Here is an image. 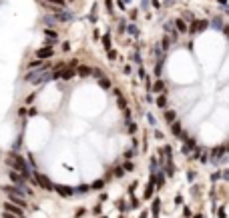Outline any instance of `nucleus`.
Wrapping results in <instances>:
<instances>
[{"instance_id":"obj_1","label":"nucleus","mask_w":229,"mask_h":218,"mask_svg":"<svg viewBox=\"0 0 229 218\" xmlns=\"http://www.w3.org/2000/svg\"><path fill=\"white\" fill-rule=\"evenodd\" d=\"M6 164L12 168V170H16V172H20V176L24 180H30L32 178V172H30V168H28V164H26V160L22 158L20 154H10L6 158Z\"/></svg>"},{"instance_id":"obj_2","label":"nucleus","mask_w":229,"mask_h":218,"mask_svg":"<svg viewBox=\"0 0 229 218\" xmlns=\"http://www.w3.org/2000/svg\"><path fill=\"white\" fill-rule=\"evenodd\" d=\"M32 178H34V182H36V184L40 186V188H44L46 192H52V190H54V184L46 178V174H40V172L34 170V172H32Z\"/></svg>"},{"instance_id":"obj_3","label":"nucleus","mask_w":229,"mask_h":218,"mask_svg":"<svg viewBox=\"0 0 229 218\" xmlns=\"http://www.w3.org/2000/svg\"><path fill=\"white\" fill-rule=\"evenodd\" d=\"M8 178H10V182H12L14 186H20V188H26V182H24V178L20 176V172H16V170H10V172H8Z\"/></svg>"},{"instance_id":"obj_4","label":"nucleus","mask_w":229,"mask_h":218,"mask_svg":"<svg viewBox=\"0 0 229 218\" xmlns=\"http://www.w3.org/2000/svg\"><path fill=\"white\" fill-rule=\"evenodd\" d=\"M4 212H10V214H14V216H20V218H24V214H22V208L20 206H16V204H12L10 200L8 202H4Z\"/></svg>"},{"instance_id":"obj_5","label":"nucleus","mask_w":229,"mask_h":218,"mask_svg":"<svg viewBox=\"0 0 229 218\" xmlns=\"http://www.w3.org/2000/svg\"><path fill=\"white\" fill-rule=\"evenodd\" d=\"M52 54H54V50H52L50 46H46V48H38V50H36V58L46 60V58H52Z\"/></svg>"},{"instance_id":"obj_6","label":"nucleus","mask_w":229,"mask_h":218,"mask_svg":"<svg viewBox=\"0 0 229 218\" xmlns=\"http://www.w3.org/2000/svg\"><path fill=\"white\" fill-rule=\"evenodd\" d=\"M54 192H58L61 196H73V194H74L73 188H68V186H62V184H56V186H54Z\"/></svg>"},{"instance_id":"obj_7","label":"nucleus","mask_w":229,"mask_h":218,"mask_svg":"<svg viewBox=\"0 0 229 218\" xmlns=\"http://www.w3.org/2000/svg\"><path fill=\"white\" fill-rule=\"evenodd\" d=\"M8 200H10L12 204L20 206V208H24V206H26V202H24V198H22V196H16V194H8Z\"/></svg>"},{"instance_id":"obj_8","label":"nucleus","mask_w":229,"mask_h":218,"mask_svg":"<svg viewBox=\"0 0 229 218\" xmlns=\"http://www.w3.org/2000/svg\"><path fill=\"white\" fill-rule=\"evenodd\" d=\"M42 4H46V6H54V8H64L67 0H42Z\"/></svg>"},{"instance_id":"obj_9","label":"nucleus","mask_w":229,"mask_h":218,"mask_svg":"<svg viewBox=\"0 0 229 218\" xmlns=\"http://www.w3.org/2000/svg\"><path fill=\"white\" fill-rule=\"evenodd\" d=\"M205 28H207V22H205V20H201V22H195V24L191 26V32L197 34V32H203Z\"/></svg>"},{"instance_id":"obj_10","label":"nucleus","mask_w":229,"mask_h":218,"mask_svg":"<svg viewBox=\"0 0 229 218\" xmlns=\"http://www.w3.org/2000/svg\"><path fill=\"white\" fill-rule=\"evenodd\" d=\"M76 72H79V76H88V74H93V70H91L88 66H79Z\"/></svg>"},{"instance_id":"obj_11","label":"nucleus","mask_w":229,"mask_h":218,"mask_svg":"<svg viewBox=\"0 0 229 218\" xmlns=\"http://www.w3.org/2000/svg\"><path fill=\"white\" fill-rule=\"evenodd\" d=\"M44 36H48L50 40H56V32H54L52 28H44Z\"/></svg>"},{"instance_id":"obj_12","label":"nucleus","mask_w":229,"mask_h":218,"mask_svg":"<svg viewBox=\"0 0 229 218\" xmlns=\"http://www.w3.org/2000/svg\"><path fill=\"white\" fill-rule=\"evenodd\" d=\"M99 84H101L103 88H111V82H109L105 76H101V78H99Z\"/></svg>"},{"instance_id":"obj_13","label":"nucleus","mask_w":229,"mask_h":218,"mask_svg":"<svg viewBox=\"0 0 229 218\" xmlns=\"http://www.w3.org/2000/svg\"><path fill=\"white\" fill-rule=\"evenodd\" d=\"M175 24H177V28H179V32H185V30H187V24H185L183 20H177Z\"/></svg>"},{"instance_id":"obj_14","label":"nucleus","mask_w":229,"mask_h":218,"mask_svg":"<svg viewBox=\"0 0 229 218\" xmlns=\"http://www.w3.org/2000/svg\"><path fill=\"white\" fill-rule=\"evenodd\" d=\"M103 44H105V48H107V50H111V38H109V34H105V36H103Z\"/></svg>"},{"instance_id":"obj_15","label":"nucleus","mask_w":229,"mask_h":218,"mask_svg":"<svg viewBox=\"0 0 229 218\" xmlns=\"http://www.w3.org/2000/svg\"><path fill=\"white\" fill-rule=\"evenodd\" d=\"M211 24H213V28H221L223 24H221V18H213V22H211Z\"/></svg>"},{"instance_id":"obj_16","label":"nucleus","mask_w":229,"mask_h":218,"mask_svg":"<svg viewBox=\"0 0 229 218\" xmlns=\"http://www.w3.org/2000/svg\"><path fill=\"white\" fill-rule=\"evenodd\" d=\"M74 192H76V194H85V192H88V186H79Z\"/></svg>"},{"instance_id":"obj_17","label":"nucleus","mask_w":229,"mask_h":218,"mask_svg":"<svg viewBox=\"0 0 229 218\" xmlns=\"http://www.w3.org/2000/svg\"><path fill=\"white\" fill-rule=\"evenodd\" d=\"M2 218H20V216H14L10 212H2Z\"/></svg>"},{"instance_id":"obj_18","label":"nucleus","mask_w":229,"mask_h":218,"mask_svg":"<svg viewBox=\"0 0 229 218\" xmlns=\"http://www.w3.org/2000/svg\"><path fill=\"white\" fill-rule=\"evenodd\" d=\"M91 188H103V180H97V182H94Z\"/></svg>"},{"instance_id":"obj_19","label":"nucleus","mask_w":229,"mask_h":218,"mask_svg":"<svg viewBox=\"0 0 229 218\" xmlns=\"http://www.w3.org/2000/svg\"><path fill=\"white\" fill-rule=\"evenodd\" d=\"M129 32H131V34H137V26H129Z\"/></svg>"},{"instance_id":"obj_20","label":"nucleus","mask_w":229,"mask_h":218,"mask_svg":"<svg viewBox=\"0 0 229 218\" xmlns=\"http://www.w3.org/2000/svg\"><path fill=\"white\" fill-rule=\"evenodd\" d=\"M32 100H34V94H30V96H26V104H30Z\"/></svg>"},{"instance_id":"obj_21","label":"nucleus","mask_w":229,"mask_h":218,"mask_svg":"<svg viewBox=\"0 0 229 218\" xmlns=\"http://www.w3.org/2000/svg\"><path fill=\"white\" fill-rule=\"evenodd\" d=\"M70 2H73V0H70Z\"/></svg>"}]
</instances>
